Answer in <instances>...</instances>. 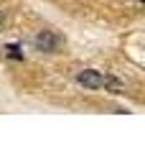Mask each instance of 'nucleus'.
Masks as SVG:
<instances>
[{
  "label": "nucleus",
  "mask_w": 145,
  "mask_h": 153,
  "mask_svg": "<svg viewBox=\"0 0 145 153\" xmlns=\"http://www.w3.org/2000/svg\"><path fill=\"white\" fill-rule=\"evenodd\" d=\"M76 82H79L81 87H87V89H99L104 84V76L99 74V71H94V69H84V71L76 74Z\"/></svg>",
  "instance_id": "nucleus-1"
},
{
  "label": "nucleus",
  "mask_w": 145,
  "mask_h": 153,
  "mask_svg": "<svg viewBox=\"0 0 145 153\" xmlns=\"http://www.w3.org/2000/svg\"><path fill=\"white\" fill-rule=\"evenodd\" d=\"M36 46H38V51H56L59 38H56L54 31H41L36 36Z\"/></svg>",
  "instance_id": "nucleus-2"
},
{
  "label": "nucleus",
  "mask_w": 145,
  "mask_h": 153,
  "mask_svg": "<svg viewBox=\"0 0 145 153\" xmlns=\"http://www.w3.org/2000/svg\"><path fill=\"white\" fill-rule=\"evenodd\" d=\"M102 87H107V92H115V94L125 92V82H122V79H117V76H107Z\"/></svg>",
  "instance_id": "nucleus-3"
},
{
  "label": "nucleus",
  "mask_w": 145,
  "mask_h": 153,
  "mask_svg": "<svg viewBox=\"0 0 145 153\" xmlns=\"http://www.w3.org/2000/svg\"><path fill=\"white\" fill-rule=\"evenodd\" d=\"M5 54L10 56V59H16V61H23V51H21V46H16V44H13V46H8V49H5Z\"/></svg>",
  "instance_id": "nucleus-4"
},
{
  "label": "nucleus",
  "mask_w": 145,
  "mask_h": 153,
  "mask_svg": "<svg viewBox=\"0 0 145 153\" xmlns=\"http://www.w3.org/2000/svg\"><path fill=\"white\" fill-rule=\"evenodd\" d=\"M0 23H3V18H0Z\"/></svg>",
  "instance_id": "nucleus-5"
},
{
  "label": "nucleus",
  "mask_w": 145,
  "mask_h": 153,
  "mask_svg": "<svg viewBox=\"0 0 145 153\" xmlns=\"http://www.w3.org/2000/svg\"><path fill=\"white\" fill-rule=\"evenodd\" d=\"M143 3H145V0H143Z\"/></svg>",
  "instance_id": "nucleus-6"
}]
</instances>
